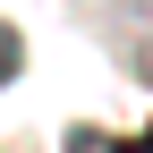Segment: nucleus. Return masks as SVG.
I'll list each match as a JSON object with an SVG mask.
<instances>
[{
	"mask_svg": "<svg viewBox=\"0 0 153 153\" xmlns=\"http://www.w3.org/2000/svg\"><path fill=\"white\" fill-rule=\"evenodd\" d=\"M128 145H136V153H153V128H145V136H128Z\"/></svg>",
	"mask_w": 153,
	"mask_h": 153,
	"instance_id": "20e7f679",
	"label": "nucleus"
},
{
	"mask_svg": "<svg viewBox=\"0 0 153 153\" xmlns=\"http://www.w3.org/2000/svg\"><path fill=\"white\" fill-rule=\"evenodd\" d=\"M17 68H26V34H17V26H0V85H9Z\"/></svg>",
	"mask_w": 153,
	"mask_h": 153,
	"instance_id": "7ed1b4c3",
	"label": "nucleus"
},
{
	"mask_svg": "<svg viewBox=\"0 0 153 153\" xmlns=\"http://www.w3.org/2000/svg\"><path fill=\"white\" fill-rule=\"evenodd\" d=\"M94 9H102L111 26H145V34H153V0H94Z\"/></svg>",
	"mask_w": 153,
	"mask_h": 153,
	"instance_id": "f03ea898",
	"label": "nucleus"
},
{
	"mask_svg": "<svg viewBox=\"0 0 153 153\" xmlns=\"http://www.w3.org/2000/svg\"><path fill=\"white\" fill-rule=\"evenodd\" d=\"M60 153H136V145H128V136H102V128H68Z\"/></svg>",
	"mask_w": 153,
	"mask_h": 153,
	"instance_id": "f257e3e1",
	"label": "nucleus"
}]
</instances>
